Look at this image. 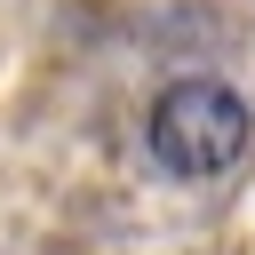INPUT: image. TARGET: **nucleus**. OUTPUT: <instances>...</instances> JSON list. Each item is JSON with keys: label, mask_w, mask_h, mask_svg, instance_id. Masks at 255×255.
Returning a JSON list of instances; mask_svg holds the SVG:
<instances>
[{"label": "nucleus", "mask_w": 255, "mask_h": 255, "mask_svg": "<svg viewBox=\"0 0 255 255\" xmlns=\"http://www.w3.org/2000/svg\"><path fill=\"white\" fill-rule=\"evenodd\" d=\"M143 143H151V159H159L167 175H183V183L231 175V167L247 159V143H255V104H247L239 88L207 80V72L167 80V88L151 96V112H143Z\"/></svg>", "instance_id": "obj_1"}]
</instances>
